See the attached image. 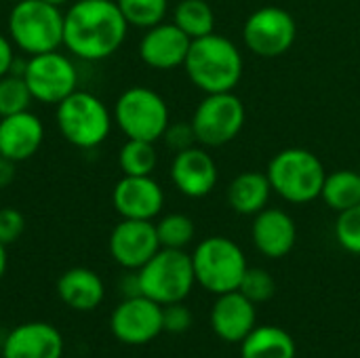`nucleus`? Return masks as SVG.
Wrapping results in <instances>:
<instances>
[{"instance_id":"obj_1","label":"nucleus","mask_w":360,"mask_h":358,"mask_svg":"<svg viewBox=\"0 0 360 358\" xmlns=\"http://www.w3.org/2000/svg\"><path fill=\"white\" fill-rule=\"evenodd\" d=\"M127 32L129 23L116 0H74L63 13V46L82 61L112 57Z\"/></svg>"},{"instance_id":"obj_2","label":"nucleus","mask_w":360,"mask_h":358,"mask_svg":"<svg viewBox=\"0 0 360 358\" xmlns=\"http://www.w3.org/2000/svg\"><path fill=\"white\" fill-rule=\"evenodd\" d=\"M184 68L200 91L226 93L234 91L243 78V55L232 40L213 32L192 40Z\"/></svg>"},{"instance_id":"obj_3","label":"nucleus","mask_w":360,"mask_h":358,"mask_svg":"<svg viewBox=\"0 0 360 358\" xmlns=\"http://www.w3.org/2000/svg\"><path fill=\"white\" fill-rule=\"evenodd\" d=\"M6 25L15 49L25 55H40L63 46V11L44 0L13 2Z\"/></svg>"},{"instance_id":"obj_4","label":"nucleus","mask_w":360,"mask_h":358,"mask_svg":"<svg viewBox=\"0 0 360 358\" xmlns=\"http://www.w3.org/2000/svg\"><path fill=\"white\" fill-rule=\"evenodd\" d=\"M55 122L68 143L95 150L110 137L114 116L95 93L76 89L55 106Z\"/></svg>"},{"instance_id":"obj_5","label":"nucleus","mask_w":360,"mask_h":358,"mask_svg":"<svg viewBox=\"0 0 360 358\" xmlns=\"http://www.w3.org/2000/svg\"><path fill=\"white\" fill-rule=\"evenodd\" d=\"M272 192L293 205L321 198L327 171L321 158L306 148H287L274 154L266 171Z\"/></svg>"},{"instance_id":"obj_6","label":"nucleus","mask_w":360,"mask_h":358,"mask_svg":"<svg viewBox=\"0 0 360 358\" xmlns=\"http://www.w3.org/2000/svg\"><path fill=\"white\" fill-rule=\"evenodd\" d=\"M141 295L154 300L160 306L184 302L194 283L192 255L184 249H165L160 247L156 255L137 270Z\"/></svg>"},{"instance_id":"obj_7","label":"nucleus","mask_w":360,"mask_h":358,"mask_svg":"<svg viewBox=\"0 0 360 358\" xmlns=\"http://www.w3.org/2000/svg\"><path fill=\"white\" fill-rule=\"evenodd\" d=\"M192 268L196 283L202 289L221 295L238 289L249 266L243 249L234 241L226 236H211L194 249Z\"/></svg>"},{"instance_id":"obj_8","label":"nucleus","mask_w":360,"mask_h":358,"mask_svg":"<svg viewBox=\"0 0 360 358\" xmlns=\"http://www.w3.org/2000/svg\"><path fill=\"white\" fill-rule=\"evenodd\" d=\"M114 122L127 139H146L156 143L169 127V106L148 87H129L116 99Z\"/></svg>"},{"instance_id":"obj_9","label":"nucleus","mask_w":360,"mask_h":358,"mask_svg":"<svg viewBox=\"0 0 360 358\" xmlns=\"http://www.w3.org/2000/svg\"><path fill=\"white\" fill-rule=\"evenodd\" d=\"M245 103L234 91L207 93V97L196 106L190 120L196 141L209 148H219L230 143L245 127Z\"/></svg>"},{"instance_id":"obj_10","label":"nucleus","mask_w":360,"mask_h":358,"mask_svg":"<svg viewBox=\"0 0 360 358\" xmlns=\"http://www.w3.org/2000/svg\"><path fill=\"white\" fill-rule=\"evenodd\" d=\"M21 76L38 103L57 106L78 89V70L74 61L59 51L30 55Z\"/></svg>"},{"instance_id":"obj_11","label":"nucleus","mask_w":360,"mask_h":358,"mask_svg":"<svg viewBox=\"0 0 360 358\" xmlns=\"http://www.w3.org/2000/svg\"><path fill=\"white\" fill-rule=\"evenodd\" d=\"M243 38L251 53L274 59L293 46L297 38V23L293 15L281 6H262L247 17Z\"/></svg>"},{"instance_id":"obj_12","label":"nucleus","mask_w":360,"mask_h":358,"mask_svg":"<svg viewBox=\"0 0 360 358\" xmlns=\"http://www.w3.org/2000/svg\"><path fill=\"white\" fill-rule=\"evenodd\" d=\"M110 329L122 344H148L162 333V306L146 295L127 298L112 312Z\"/></svg>"},{"instance_id":"obj_13","label":"nucleus","mask_w":360,"mask_h":358,"mask_svg":"<svg viewBox=\"0 0 360 358\" xmlns=\"http://www.w3.org/2000/svg\"><path fill=\"white\" fill-rule=\"evenodd\" d=\"M108 247L116 264L127 270H139L160 249L156 224L146 219H122L114 226Z\"/></svg>"},{"instance_id":"obj_14","label":"nucleus","mask_w":360,"mask_h":358,"mask_svg":"<svg viewBox=\"0 0 360 358\" xmlns=\"http://www.w3.org/2000/svg\"><path fill=\"white\" fill-rule=\"evenodd\" d=\"M112 205L122 219L152 222L165 207V192L152 175H122L114 186Z\"/></svg>"},{"instance_id":"obj_15","label":"nucleus","mask_w":360,"mask_h":358,"mask_svg":"<svg viewBox=\"0 0 360 358\" xmlns=\"http://www.w3.org/2000/svg\"><path fill=\"white\" fill-rule=\"evenodd\" d=\"M192 38L186 36L173 21L158 23L146 30L139 40V57L148 68L173 70L184 65Z\"/></svg>"},{"instance_id":"obj_16","label":"nucleus","mask_w":360,"mask_h":358,"mask_svg":"<svg viewBox=\"0 0 360 358\" xmlns=\"http://www.w3.org/2000/svg\"><path fill=\"white\" fill-rule=\"evenodd\" d=\"M171 181L188 198H205L217 184V165L202 148L175 152L171 162Z\"/></svg>"},{"instance_id":"obj_17","label":"nucleus","mask_w":360,"mask_h":358,"mask_svg":"<svg viewBox=\"0 0 360 358\" xmlns=\"http://www.w3.org/2000/svg\"><path fill=\"white\" fill-rule=\"evenodd\" d=\"M211 327L215 335L228 344H240L255 327V304L238 289L217 295L211 308Z\"/></svg>"},{"instance_id":"obj_18","label":"nucleus","mask_w":360,"mask_h":358,"mask_svg":"<svg viewBox=\"0 0 360 358\" xmlns=\"http://www.w3.org/2000/svg\"><path fill=\"white\" fill-rule=\"evenodd\" d=\"M42 141L44 124L34 112L25 110L0 118V156L23 162L40 150Z\"/></svg>"},{"instance_id":"obj_19","label":"nucleus","mask_w":360,"mask_h":358,"mask_svg":"<svg viewBox=\"0 0 360 358\" xmlns=\"http://www.w3.org/2000/svg\"><path fill=\"white\" fill-rule=\"evenodd\" d=\"M251 238L262 255L270 260H281L293 251L297 241V228L287 211L266 207L253 219Z\"/></svg>"},{"instance_id":"obj_20","label":"nucleus","mask_w":360,"mask_h":358,"mask_svg":"<svg viewBox=\"0 0 360 358\" xmlns=\"http://www.w3.org/2000/svg\"><path fill=\"white\" fill-rule=\"evenodd\" d=\"M63 338L49 323H25L15 327L2 348L4 358H61Z\"/></svg>"},{"instance_id":"obj_21","label":"nucleus","mask_w":360,"mask_h":358,"mask_svg":"<svg viewBox=\"0 0 360 358\" xmlns=\"http://www.w3.org/2000/svg\"><path fill=\"white\" fill-rule=\"evenodd\" d=\"M57 295L72 310L89 312L103 302L105 287L97 272L89 268H72L59 276Z\"/></svg>"},{"instance_id":"obj_22","label":"nucleus","mask_w":360,"mask_h":358,"mask_svg":"<svg viewBox=\"0 0 360 358\" xmlns=\"http://www.w3.org/2000/svg\"><path fill=\"white\" fill-rule=\"evenodd\" d=\"M272 186L266 173L245 171L236 175L228 188V203L238 215H257L266 209Z\"/></svg>"},{"instance_id":"obj_23","label":"nucleus","mask_w":360,"mask_h":358,"mask_svg":"<svg viewBox=\"0 0 360 358\" xmlns=\"http://www.w3.org/2000/svg\"><path fill=\"white\" fill-rule=\"evenodd\" d=\"M295 340L274 325H259L240 342V358H295Z\"/></svg>"},{"instance_id":"obj_24","label":"nucleus","mask_w":360,"mask_h":358,"mask_svg":"<svg viewBox=\"0 0 360 358\" xmlns=\"http://www.w3.org/2000/svg\"><path fill=\"white\" fill-rule=\"evenodd\" d=\"M321 198L338 213L360 205V173L352 169H340L325 177Z\"/></svg>"},{"instance_id":"obj_25","label":"nucleus","mask_w":360,"mask_h":358,"mask_svg":"<svg viewBox=\"0 0 360 358\" xmlns=\"http://www.w3.org/2000/svg\"><path fill=\"white\" fill-rule=\"evenodd\" d=\"M173 23L196 40L215 32V13L207 0H179L173 11Z\"/></svg>"},{"instance_id":"obj_26","label":"nucleus","mask_w":360,"mask_h":358,"mask_svg":"<svg viewBox=\"0 0 360 358\" xmlns=\"http://www.w3.org/2000/svg\"><path fill=\"white\" fill-rule=\"evenodd\" d=\"M158 165L154 141L127 139L118 152V167L122 175H152Z\"/></svg>"},{"instance_id":"obj_27","label":"nucleus","mask_w":360,"mask_h":358,"mask_svg":"<svg viewBox=\"0 0 360 358\" xmlns=\"http://www.w3.org/2000/svg\"><path fill=\"white\" fill-rule=\"evenodd\" d=\"M116 4L129 25L143 30L162 23L169 11V0H116Z\"/></svg>"},{"instance_id":"obj_28","label":"nucleus","mask_w":360,"mask_h":358,"mask_svg":"<svg viewBox=\"0 0 360 358\" xmlns=\"http://www.w3.org/2000/svg\"><path fill=\"white\" fill-rule=\"evenodd\" d=\"M194 232V222L184 213H169L156 224L158 243L165 249H186L192 243Z\"/></svg>"},{"instance_id":"obj_29","label":"nucleus","mask_w":360,"mask_h":358,"mask_svg":"<svg viewBox=\"0 0 360 358\" xmlns=\"http://www.w3.org/2000/svg\"><path fill=\"white\" fill-rule=\"evenodd\" d=\"M34 97L21 74L11 72L0 78V118L30 110Z\"/></svg>"},{"instance_id":"obj_30","label":"nucleus","mask_w":360,"mask_h":358,"mask_svg":"<svg viewBox=\"0 0 360 358\" xmlns=\"http://www.w3.org/2000/svg\"><path fill=\"white\" fill-rule=\"evenodd\" d=\"M238 291L247 300H251L255 306L266 304L276 293V281L264 268H247V272H245V276H243V281L238 285Z\"/></svg>"},{"instance_id":"obj_31","label":"nucleus","mask_w":360,"mask_h":358,"mask_svg":"<svg viewBox=\"0 0 360 358\" xmlns=\"http://www.w3.org/2000/svg\"><path fill=\"white\" fill-rule=\"evenodd\" d=\"M335 238L344 251L360 255V205L346 209L338 215Z\"/></svg>"},{"instance_id":"obj_32","label":"nucleus","mask_w":360,"mask_h":358,"mask_svg":"<svg viewBox=\"0 0 360 358\" xmlns=\"http://www.w3.org/2000/svg\"><path fill=\"white\" fill-rule=\"evenodd\" d=\"M192 325V312L184 306V302L162 306V331L167 333H186Z\"/></svg>"},{"instance_id":"obj_33","label":"nucleus","mask_w":360,"mask_h":358,"mask_svg":"<svg viewBox=\"0 0 360 358\" xmlns=\"http://www.w3.org/2000/svg\"><path fill=\"white\" fill-rule=\"evenodd\" d=\"M23 230H25V219H23L21 211H17L13 207L0 209V243L2 245H11V243L19 241Z\"/></svg>"},{"instance_id":"obj_34","label":"nucleus","mask_w":360,"mask_h":358,"mask_svg":"<svg viewBox=\"0 0 360 358\" xmlns=\"http://www.w3.org/2000/svg\"><path fill=\"white\" fill-rule=\"evenodd\" d=\"M165 141L171 150L175 152H181V150H188L194 146L196 141V135H194V129L192 124H184V122H177V124H169L167 131H165Z\"/></svg>"},{"instance_id":"obj_35","label":"nucleus","mask_w":360,"mask_h":358,"mask_svg":"<svg viewBox=\"0 0 360 358\" xmlns=\"http://www.w3.org/2000/svg\"><path fill=\"white\" fill-rule=\"evenodd\" d=\"M17 57H15V44L8 36L0 34V78L13 72Z\"/></svg>"},{"instance_id":"obj_36","label":"nucleus","mask_w":360,"mask_h":358,"mask_svg":"<svg viewBox=\"0 0 360 358\" xmlns=\"http://www.w3.org/2000/svg\"><path fill=\"white\" fill-rule=\"evenodd\" d=\"M15 165L17 162L0 156V190L8 188L13 184V179H15Z\"/></svg>"},{"instance_id":"obj_37","label":"nucleus","mask_w":360,"mask_h":358,"mask_svg":"<svg viewBox=\"0 0 360 358\" xmlns=\"http://www.w3.org/2000/svg\"><path fill=\"white\" fill-rule=\"evenodd\" d=\"M6 272V245L0 243V279L4 276Z\"/></svg>"},{"instance_id":"obj_38","label":"nucleus","mask_w":360,"mask_h":358,"mask_svg":"<svg viewBox=\"0 0 360 358\" xmlns=\"http://www.w3.org/2000/svg\"><path fill=\"white\" fill-rule=\"evenodd\" d=\"M44 2H49V4H55V6H65V4H70L72 0H44Z\"/></svg>"},{"instance_id":"obj_39","label":"nucleus","mask_w":360,"mask_h":358,"mask_svg":"<svg viewBox=\"0 0 360 358\" xmlns=\"http://www.w3.org/2000/svg\"><path fill=\"white\" fill-rule=\"evenodd\" d=\"M6 2H19V0H6Z\"/></svg>"},{"instance_id":"obj_40","label":"nucleus","mask_w":360,"mask_h":358,"mask_svg":"<svg viewBox=\"0 0 360 358\" xmlns=\"http://www.w3.org/2000/svg\"><path fill=\"white\" fill-rule=\"evenodd\" d=\"M2 358H4V357H2Z\"/></svg>"}]
</instances>
